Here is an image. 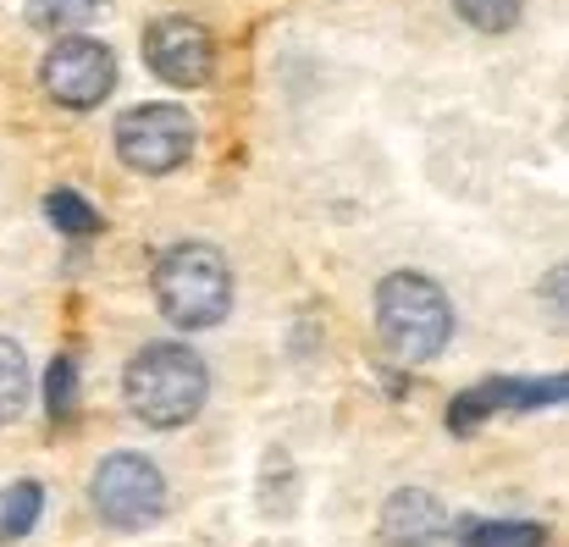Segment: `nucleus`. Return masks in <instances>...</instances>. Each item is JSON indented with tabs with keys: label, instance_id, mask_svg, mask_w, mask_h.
<instances>
[{
	"label": "nucleus",
	"instance_id": "obj_8",
	"mask_svg": "<svg viewBox=\"0 0 569 547\" xmlns=\"http://www.w3.org/2000/svg\"><path fill=\"white\" fill-rule=\"evenodd\" d=\"M144 61L161 83L172 89H199L216 67V39L193 17H156L144 28Z\"/></svg>",
	"mask_w": 569,
	"mask_h": 547
},
{
	"label": "nucleus",
	"instance_id": "obj_15",
	"mask_svg": "<svg viewBox=\"0 0 569 547\" xmlns=\"http://www.w3.org/2000/svg\"><path fill=\"white\" fill-rule=\"evenodd\" d=\"M453 11L476 28V33H509L526 11V0H453Z\"/></svg>",
	"mask_w": 569,
	"mask_h": 547
},
{
	"label": "nucleus",
	"instance_id": "obj_9",
	"mask_svg": "<svg viewBox=\"0 0 569 547\" xmlns=\"http://www.w3.org/2000/svg\"><path fill=\"white\" fill-rule=\"evenodd\" d=\"M377 537L381 547H448V537H453L448 504L437 493H426V487H398L381 504Z\"/></svg>",
	"mask_w": 569,
	"mask_h": 547
},
{
	"label": "nucleus",
	"instance_id": "obj_17",
	"mask_svg": "<svg viewBox=\"0 0 569 547\" xmlns=\"http://www.w3.org/2000/svg\"><path fill=\"white\" fill-rule=\"evenodd\" d=\"M537 294H542V310H548L559 327H569V260L565 266H553V271L542 277V288H537Z\"/></svg>",
	"mask_w": 569,
	"mask_h": 547
},
{
	"label": "nucleus",
	"instance_id": "obj_7",
	"mask_svg": "<svg viewBox=\"0 0 569 547\" xmlns=\"http://www.w3.org/2000/svg\"><path fill=\"white\" fill-rule=\"evenodd\" d=\"M548 404H569V370L565 376H492V381H481V387H470L448 404V426L470 431L492 415H531V409H548Z\"/></svg>",
	"mask_w": 569,
	"mask_h": 547
},
{
	"label": "nucleus",
	"instance_id": "obj_3",
	"mask_svg": "<svg viewBox=\"0 0 569 547\" xmlns=\"http://www.w3.org/2000/svg\"><path fill=\"white\" fill-rule=\"evenodd\" d=\"M377 338L392 360L426 365L453 338V305L426 271H387L377 282Z\"/></svg>",
	"mask_w": 569,
	"mask_h": 547
},
{
	"label": "nucleus",
	"instance_id": "obj_11",
	"mask_svg": "<svg viewBox=\"0 0 569 547\" xmlns=\"http://www.w3.org/2000/svg\"><path fill=\"white\" fill-rule=\"evenodd\" d=\"M28 392H33V376H28V355L0 338V426L22 420L28 415Z\"/></svg>",
	"mask_w": 569,
	"mask_h": 547
},
{
	"label": "nucleus",
	"instance_id": "obj_14",
	"mask_svg": "<svg viewBox=\"0 0 569 547\" xmlns=\"http://www.w3.org/2000/svg\"><path fill=\"white\" fill-rule=\"evenodd\" d=\"M542 543H548V531L531 526V520H476L459 537V547H542Z\"/></svg>",
	"mask_w": 569,
	"mask_h": 547
},
{
	"label": "nucleus",
	"instance_id": "obj_1",
	"mask_svg": "<svg viewBox=\"0 0 569 547\" xmlns=\"http://www.w3.org/2000/svg\"><path fill=\"white\" fill-rule=\"evenodd\" d=\"M150 288H156V310L178 332H210L232 310V266L204 238H183V243L161 249V260L150 271Z\"/></svg>",
	"mask_w": 569,
	"mask_h": 547
},
{
	"label": "nucleus",
	"instance_id": "obj_16",
	"mask_svg": "<svg viewBox=\"0 0 569 547\" xmlns=\"http://www.w3.org/2000/svg\"><path fill=\"white\" fill-rule=\"evenodd\" d=\"M44 409H50V420H67L78 409V365L67 355H56L44 370Z\"/></svg>",
	"mask_w": 569,
	"mask_h": 547
},
{
	"label": "nucleus",
	"instance_id": "obj_5",
	"mask_svg": "<svg viewBox=\"0 0 569 547\" xmlns=\"http://www.w3.org/2000/svg\"><path fill=\"white\" fill-rule=\"evenodd\" d=\"M193 139H199V128H193V117L183 106H133L111 128V145H117L122 167H133L144 178H167V172L189 167Z\"/></svg>",
	"mask_w": 569,
	"mask_h": 547
},
{
	"label": "nucleus",
	"instance_id": "obj_10",
	"mask_svg": "<svg viewBox=\"0 0 569 547\" xmlns=\"http://www.w3.org/2000/svg\"><path fill=\"white\" fill-rule=\"evenodd\" d=\"M44 515V487L39 481H11L0 493V543H22Z\"/></svg>",
	"mask_w": 569,
	"mask_h": 547
},
{
	"label": "nucleus",
	"instance_id": "obj_13",
	"mask_svg": "<svg viewBox=\"0 0 569 547\" xmlns=\"http://www.w3.org/2000/svg\"><path fill=\"white\" fill-rule=\"evenodd\" d=\"M44 216L61 227V232H72V238H94L100 227H106V216L78 193V188H50V199H44Z\"/></svg>",
	"mask_w": 569,
	"mask_h": 547
},
{
	"label": "nucleus",
	"instance_id": "obj_4",
	"mask_svg": "<svg viewBox=\"0 0 569 547\" xmlns=\"http://www.w3.org/2000/svg\"><path fill=\"white\" fill-rule=\"evenodd\" d=\"M167 498H172V487H167L161 465L133 448L106 454L89 476V504L111 531H150L167 515Z\"/></svg>",
	"mask_w": 569,
	"mask_h": 547
},
{
	"label": "nucleus",
	"instance_id": "obj_6",
	"mask_svg": "<svg viewBox=\"0 0 569 547\" xmlns=\"http://www.w3.org/2000/svg\"><path fill=\"white\" fill-rule=\"evenodd\" d=\"M39 83L56 106L67 111H94L111 100L117 89V56L111 44L89 39V33H56V44L44 50V67H39Z\"/></svg>",
	"mask_w": 569,
	"mask_h": 547
},
{
	"label": "nucleus",
	"instance_id": "obj_12",
	"mask_svg": "<svg viewBox=\"0 0 569 547\" xmlns=\"http://www.w3.org/2000/svg\"><path fill=\"white\" fill-rule=\"evenodd\" d=\"M22 11L44 33H83L100 17V0H22Z\"/></svg>",
	"mask_w": 569,
	"mask_h": 547
},
{
	"label": "nucleus",
	"instance_id": "obj_2",
	"mask_svg": "<svg viewBox=\"0 0 569 547\" xmlns=\"http://www.w3.org/2000/svg\"><path fill=\"white\" fill-rule=\"evenodd\" d=\"M122 398L150 431H178L210 398V370L189 344H144L122 370Z\"/></svg>",
	"mask_w": 569,
	"mask_h": 547
}]
</instances>
